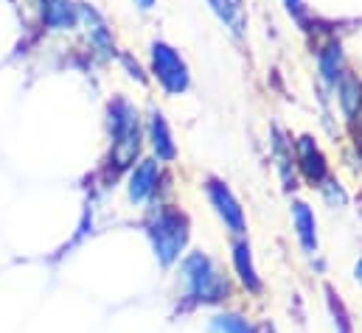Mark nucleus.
I'll use <instances>...</instances> for the list:
<instances>
[{"mask_svg": "<svg viewBox=\"0 0 362 333\" xmlns=\"http://www.w3.org/2000/svg\"><path fill=\"white\" fill-rule=\"evenodd\" d=\"M182 300L188 308L197 305H222L233 297L230 277L208 252H188L180 260Z\"/></svg>", "mask_w": 362, "mask_h": 333, "instance_id": "obj_1", "label": "nucleus"}, {"mask_svg": "<svg viewBox=\"0 0 362 333\" xmlns=\"http://www.w3.org/2000/svg\"><path fill=\"white\" fill-rule=\"evenodd\" d=\"M146 238L152 244V252L158 258L160 266H175L180 260V255L188 247L191 238V222L180 207L172 205H158L149 216H146Z\"/></svg>", "mask_w": 362, "mask_h": 333, "instance_id": "obj_2", "label": "nucleus"}, {"mask_svg": "<svg viewBox=\"0 0 362 333\" xmlns=\"http://www.w3.org/2000/svg\"><path fill=\"white\" fill-rule=\"evenodd\" d=\"M205 193H208V202L214 207V213L219 216V222L225 224V230L236 238H245L247 233V219H245V207L242 202L236 199V193L230 190L228 182L216 179V176H208L205 179Z\"/></svg>", "mask_w": 362, "mask_h": 333, "instance_id": "obj_3", "label": "nucleus"}, {"mask_svg": "<svg viewBox=\"0 0 362 333\" xmlns=\"http://www.w3.org/2000/svg\"><path fill=\"white\" fill-rule=\"evenodd\" d=\"M152 73L155 79L163 84L166 92L180 95L182 90H188V65L182 62V56L166 42H152Z\"/></svg>", "mask_w": 362, "mask_h": 333, "instance_id": "obj_4", "label": "nucleus"}, {"mask_svg": "<svg viewBox=\"0 0 362 333\" xmlns=\"http://www.w3.org/2000/svg\"><path fill=\"white\" fill-rule=\"evenodd\" d=\"M230 260H233V272L239 277V283L250 291V294H262L264 283L259 277V269H256V260H253V247L247 238H236L233 247H230Z\"/></svg>", "mask_w": 362, "mask_h": 333, "instance_id": "obj_5", "label": "nucleus"}, {"mask_svg": "<svg viewBox=\"0 0 362 333\" xmlns=\"http://www.w3.org/2000/svg\"><path fill=\"white\" fill-rule=\"evenodd\" d=\"M158 182H160V168H158V163L155 160H141L138 166L132 168V174H129V185H127L129 202L132 205L149 202L158 193Z\"/></svg>", "mask_w": 362, "mask_h": 333, "instance_id": "obj_6", "label": "nucleus"}, {"mask_svg": "<svg viewBox=\"0 0 362 333\" xmlns=\"http://www.w3.org/2000/svg\"><path fill=\"white\" fill-rule=\"evenodd\" d=\"M298 166L303 171V176L312 179V182H326L329 179L326 157H323V152L317 149V143L309 135H303L298 140Z\"/></svg>", "mask_w": 362, "mask_h": 333, "instance_id": "obj_7", "label": "nucleus"}, {"mask_svg": "<svg viewBox=\"0 0 362 333\" xmlns=\"http://www.w3.org/2000/svg\"><path fill=\"white\" fill-rule=\"evenodd\" d=\"M292 224H295V236L303 252L315 255L317 252V219L306 202H292Z\"/></svg>", "mask_w": 362, "mask_h": 333, "instance_id": "obj_8", "label": "nucleus"}, {"mask_svg": "<svg viewBox=\"0 0 362 333\" xmlns=\"http://www.w3.org/2000/svg\"><path fill=\"white\" fill-rule=\"evenodd\" d=\"M149 138H152V149H155L158 160L172 163L177 157V146L172 140V129H169L163 112H158V109H152V115H149Z\"/></svg>", "mask_w": 362, "mask_h": 333, "instance_id": "obj_9", "label": "nucleus"}, {"mask_svg": "<svg viewBox=\"0 0 362 333\" xmlns=\"http://www.w3.org/2000/svg\"><path fill=\"white\" fill-rule=\"evenodd\" d=\"M211 8L216 11V17L225 23V28L239 40L247 28V17H245V6L242 0H208Z\"/></svg>", "mask_w": 362, "mask_h": 333, "instance_id": "obj_10", "label": "nucleus"}, {"mask_svg": "<svg viewBox=\"0 0 362 333\" xmlns=\"http://www.w3.org/2000/svg\"><path fill=\"white\" fill-rule=\"evenodd\" d=\"M79 17V8L71 0H42V20L51 28H74Z\"/></svg>", "mask_w": 362, "mask_h": 333, "instance_id": "obj_11", "label": "nucleus"}, {"mask_svg": "<svg viewBox=\"0 0 362 333\" xmlns=\"http://www.w3.org/2000/svg\"><path fill=\"white\" fill-rule=\"evenodd\" d=\"M79 17H82V23L88 25V34H90V42L95 48H101L104 54H110V51H115L112 48V37H110V28H107V23H104V17L88 6V3H82L79 6Z\"/></svg>", "mask_w": 362, "mask_h": 333, "instance_id": "obj_12", "label": "nucleus"}, {"mask_svg": "<svg viewBox=\"0 0 362 333\" xmlns=\"http://www.w3.org/2000/svg\"><path fill=\"white\" fill-rule=\"evenodd\" d=\"M208 333H259V328L239 311H216L208 320Z\"/></svg>", "mask_w": 362, "mask_h": 333, "instance_id": "obj_13", "label": "nucleus"}, {"mask_svg": "<svg viewBox=\"0 0 362 333\" xmlns=\"http://www.w3.org/2000/svg\"><path fill=\"white\" fill-rule=\"evenodd\" d=\"M317 59H320V73L332 84H337V79L343 76V51H340V42H329L320 51Z\"/></svg>", "mask_w": 362, "mask_h": 333, "instance_id": "obj_14", "label": "nucleus"}, {"mask_svg": "<svg viewBox=\"0 0 362 333\" xmlns=\"http://www.w3.org/2000/svg\"><path fill=\"white\" fill-rule=\"evenodd\" d=\"M326 294H329V311H332V317H334V328H337V333H351V317H349L343 300L334 294L332 286H326Z\"/></svg>", "mask_w": 362, "mask_h": 333, "instance_id": "obj_15", "label": "nucleus"}, {"mask_svg": "<svg viewBox=\"0 0 362 333\" xmlns=\"http://www.w3.org/2000/svg\"><path fill=\"white\" fill-rule=\"evenodd\" d=\"M340 101H343V109L349 112V115H354V109H357V104H362V84L357 79H346V82L340 84Z\"/></svg>", "mask_w": 362, "mask_h": 333, "instance_id": "obj_16", "label": "nucleus"}, {"mask_svg": "<svg viewBox=\"0 0 362 333\" xmlns=\"http://www.w3.org/2000/svg\"><path fill=\"white\" fill-rule=\"evenodd\" d=\"M284 3H286L289 14H295V17H303V0H284Z\"/></svg>", "mask_w": 362, "mask_h": 333, "instance_id": "obj_17", "label": "nucleus"}, {"mask_svg": "<svg viewBox=\"0 0 362 333\" xmlns=\"http://www.w3.org/2000/svg\"><path fill=\"white\" fill-rule=\"evenodd\" d=\"M135 6H138L141 11H149V8L155 6V0H135Z\"/></svg>", "mask_w": 362, "mask_h": 333, "instance_id": "obj_18", "label": "nucleus"}, {"mask_svg": "<svg viewBox=\"0 0 362 333\" xmlns=\"http://www.w3.org/2000/svg\"><path fill=\"white\" fill-rule=\"evenodd\" d=\"M354 277H357V283L362 286V258L357 260V266H354Z\"/></svg>", "mask_w": 362, "mask_h": 333, "instance_id": "obj_19", "label": "nucleus"}]
</instances>
